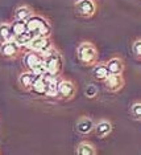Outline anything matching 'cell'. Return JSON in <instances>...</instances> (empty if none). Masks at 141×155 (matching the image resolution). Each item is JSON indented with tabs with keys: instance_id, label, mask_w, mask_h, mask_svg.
<instances>
[{
	"instance_id": "obj_3",
	"label": "cell",
	"mask_w": 141,
	"mask_h": 155,
	"mask_svg": "<svg viewBox=\"0 0 141 155\" xmlns=\"http://www.w3.org/2000/svg\"><path fill=\"white\" fill-rule=\"evenodd\" d=\"M77 94V86L71 80L63 78L58 81V97L62 100H73Z\"/></svg>"
},
{
	"instance_id": "obj_22",
	"label": "cell",
	"mask_w": 141,
	"mask_h": 155,
	"mask_svg": "<svg viewBox=\"0 0 141 155\" xmlns=\"http://www.w3.org/2000/svg\"><path fill=\"white\" fill-rule=\"evenodd\" d=\"M131 114L133 115L135 119L141 118V102L140 101H136L131 105Z\"/></svg>"
},
{
	"instance_id": "obj_24",
	"label": "cell",
	"mask_w": 141,
	"mask_h": 155,
	"mask_svg": "<svg viewBox=\"0 0 141 155\" xmlns=\"http://www.w3.org/2000/svg\"><path fill=\"white\" fill-rule=\"evenodd\" d=\"M132 52L133 54H135L136 58H141V40L140 38H136L135 41H133L132 44Z\"/></svg>"
},
{
	"instance_id": "obj_13",
	"label": "cell",
	"mask_w": 141,
	"mask_h": 155,
	"mask_svg": "<svg viewBox=\"0 0 141 155\" xmlns=\"http://www.w3.org/2000/svg\"><path fill=\"white\" fill-rule=\"evenodd\" d=\"M29 91L37 94V96H45L46 94V78H45V76H37V78L32 84Z\"/></svg>"
},
{
	"instance_id": "obj_20",
	"label": "cell",
	"mask_w": 141,
	"mask_h": 155,
	"mask_svg": "<svg viewBox=\"0 0 141 155\" xmlns=\"http://www.w3.org/2000/svg\"><path fill=\"white\" fill-rule=\"evenodd\" d=\"M34 36H33V33L32 32H29V31H25L24 33H21V35H19V36H16L15 38H13V41L19 45L20 48H25L27 45H28V43L33 38Z\"/></svg>"
},
{
	"instance_id": "obj_12",
	"label": "cell",
	"mask_w": 141,
	"mask_h": 155,
	"mask_svg": "<svg viewBox=\"0 0 141 155\" xmlns=\"http://www.w3.org/2000/svg\"><path fill=\"white\" fill-rule=\"evenodd\" d=\"M41 60H42V57H41L40 53L28 51L27 53L24 54V57H23V62H24V66H25L28 70H32L34 66L38 64V62L41 61Z\"/></svg>"
},
{
	"instance_id": "obj_9",
	"label": "cell",
	"mask_w": 141,
	"mask_h": 155,
	"mask_svg": "<svg viewBox=\"0 0 141 155\" xmlns=\"http://www.w3.org/2000/svg\"><path fill=\"white\" fill-rule=\"evenodd\" d=\"M46 21H48V20L44 19V17L40 16V15H32L29 19H28L27 21H25L27 31L32 32V33H33V36H34V33H36L38 29H40V27H41L44 23H46Z\"/></svg>"
},
{
	"instance_id": "obj_21",
	"label": "cell",
	"mask_w": 141,
	"mask_h": 155,
	"mask_svg": "<svg viewBox=\"0 0 141 155\" xmlns=\"http://www.w3.org/2000/svg\"><path fill=\"white\" fill-rule=\"evenodd\" d=\"M0 40H2V43L13 40V36H12V33H11V27L8 23L0 24Z\"/></svg>"
},
{
	"instance_id": "obj_17",
	"label": "cell",
	"mask_w": 141,
	"mask_h": 155,
	"mask_svg": "<svg viewBox=\"0 0 141 155\" xmlns=\"http://www.w3.org/2000/svg\"><path fill=\"white\" fill-rule=\"evenodd\" d=\"M94 126H95V123L92 122V119H90V118H86V117H83V118H80L78 122H77V130L80 133V134H90L91 131L94 130Z\"/></svg>"
},
{
	"instance_id": "obj_19",
	"label": "cell",
	"mask_w": 141,
	"mask_h": 155,
	"mask_svg": "<svg viewBox=\"0 0 141 155\" xmlns=\"http://www.w3.org/2000/svg\"><path fill=\"white\" fill-rule=\"evenodd\" d=\"M11 27V33H12L13 38L16 36H19V35L24 33L27 31V27H25V21H20V20H15V21H12L9 24Z\"/></svg>"
},
{
	"instance_id": "obj_5",
	"label": "cell",
	"mask_w": 141,
	"mask_h": 155,
	"mask_svg": "<svg viewBox=\"0 0 141 155\" xmlns=\"http://www.w3.org/2000/svg\"><path fill=\"white\" fill-rule=\"evenodd\" d=\"M50 48H53V45H52V41L49 37H33L25 47L27 51L37 52V53H40V54L49 51Z\"/></svg>"
},
{
	"instance_id": "obj_10",
	"label": "cell",
	"mask_w": 141,
	"mask_h": 155,
	"mask_svg": "<svg viewBox=\"0 0 141 155\" xmlns=\"http://www.w3.org/2000/svg\"><path fill=\"white\" fill-rule=\"evenodd\" d=\"M107 69L110 72V74H123V70H124V61L120 57H112L107 62Z\"/></svg>"
},
{
	"instance_id": "obj_15",
	"label": "cell",
	"mask_w": 141,
	"mask_h": 155,
	"mask_svg": "<svg viewBox=\"0 0 141 155\" xmlns=\"http://www.w3.org/2000/svg\"><path fill=\"white\" fill-rule=\"evenodd\" d=\"M37 78V74H34L32 70H27V72H23L19 77V84L21 85V87L25 90H29L32 84L34 82V80Z\"/></svg>"
},
{
	"instance_id": "obj_11",
	"label": "cell",
	"mask_w": 141,
	"mask_h": 155,
	"mask_svg": "<svg viewBox=\"0 0 141 155\" xmlns=\"http://www.w3.org/2000/svg\"><path fill=\"white\" fill-rule=\"evenodd\" d=\"M112 123L110 121H105V119H103V121L98 122L96 125L94 126V130H95V134H96L98 138H105V137H108L112 131Z\"/></svg>"
},
{
	"instance_id": "obj_14",
	"label": "cell",
	"mask_w": 141,
	"mask_h": 155,
	"mask_svg": "<svg viewBox=\"0 0 141 155\" xmlns=\"http://www.w3.org/2000/svg\"><path fill=\"white\" fill-rule=\"evenodd\" d=\"M108 76H110V72H108L105 62H96V64H94V68H92V77H94L95 80L102 81V82H103V81L107 78Z\"/></svg>"
},
{
	"instance_id": "obj_8",
	"label": "cell",
	"mask_w": 141,
	"mask_h": 155,
	"mask_svg": "<svg viewBox=\"0 0 141 155\" xmlns=\"http://www.w3.org/2000/svg\"><path fill=\"white\" fill-rule=\"evenodd\" d=\"M46 78V97H58V76L44 74Z\"/></svg>"
},
{
	"instance_id": "obj_6",
	"label": "cell",
	"mask_w": 141,
	"mask_h": 155,
	"mask_svg": "<svg viewBox=\"0 0 141 155\" xmlns=\"http://www.w3.org/2000/svg\"><path fill=\"white\" fill-rule=\"evenodd\" d=\"M103 84L108 91L118 93V91H120L124 87L125 81L123 78V74H110L103 81Z\"/></svg>"
},
{
	"instance_id": "obj_1",
	"label": "cell",
	"mask_w": 141,
	"mask_h": 155,
	"mask_svg": "<svg viewBox=\"0 0 141 155\" xmlns=\"http://www.w3.org/2000/svg\"><path fill=\"white\" fill-rule=\"evenodd\" d=\"M41 57L44 60L45 68H46L48 74L50 76H59L62 69V58L59 52L54 47L50 48L49 51L41 53Z\"/></svg>"
},
{
	"instance_id": "obj_7",
	"label": "cell",
	"mask_w": 141,
	"mask_h": 155,
	"mask_svg": "<svg viewBox=\"0 0 141 155\" xmlns=\"http://www.w3.org/2000/svg\"><path fill=\"white\" fill-rule=\"evenodd\" d=\"M20 49L21 48L15 43V41L11 40V41L2 43V45H0V53H2V56L5 58H16L20 53Z\"/></svg>"
},
{
	"instance_id": "obj_2",
	"label": "cell",
	"mask_w": 141,
	"mask_h": 155,
	"mask_svg": "<svg viewBox=\"0 0 141 155\" xmlns=\"http://www.w3.org/2000/svg\"><path fill=\"white\" fill-rule=\"evenodd\" d=\"M77 57L83 65H94L98 62V49L90 41L80 43L79 47L77 48Z\"/></svg>"
},
{
	"instance_id": "obj_4",
	"label": "cell",
	"mask_w": 141,
	"mask_h": 155,
	"mask_svg": "<svg viewBox=\"0 0 141 155\" xmlns=\"http://www.w3.org/2000/svg\"><path fill=\"white\" fill-rule=\"evenodd\" d=\"M96 12V4L94 0H78L75 3V13L84 19H90Z\"/></svg>"
},
{
	"instance_id": "obj_23",
	"label": "cell",
	"mask_w": 141,
	"mask_h": 155,
	"mask_svg": "<svg viewBox=\"0 0 141 155\" xmlns=\"http://www.w3.org/2000/svg\"><path fill=\"white\" fill-rule=\"evenodd\" d=\"M98 93H99V90H98V87L95 85H87L86 90H84V96L87 98H90V100H92L98 96Z\"/></svg>"
},
{
	"instance_id": "obj_18",
	"label": "cell",
	"mask_w": 141,
	"mask_h": 155,
	"mask_svg": "<svg viewBox=\"0 0 141 155\" xmlns=\"http://www.w3.org/2000/svg\"><path fill=\"white\" fill-rule=\"evenodd\" d=\"M77 154L78 155H95L96 154V150H95V146L91 142H80L77 147Z\"/></svg>"
},
{
	"instance_id": "obj_16",
	"label": "cell",
	"mask_w": 141,
	"mask_h": 155,
	"mask_svg": "<svg viewBox=\"0 0 141 155\" xmlns=\"http://www.w3.org/2000/svg\"><path fill=\"white\" fill-rule=\"evenodd\" d=\"M33 15V9L30 8L29 5L24 4V5H20L15 9V13H13V17L15 20H20V21H27L29 17Z\"/></svg>"
}]
</instances>
